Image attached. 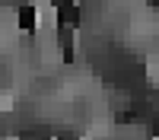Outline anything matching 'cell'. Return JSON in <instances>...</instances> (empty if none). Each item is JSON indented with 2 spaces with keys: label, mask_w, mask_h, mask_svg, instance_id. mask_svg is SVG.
<instances>
[{
  "label": "cell",
  "mask_w": 159,
  "mask_h": 140,
  "mask_svg": "<svg viewBox=\"0 0 159 140\" xmlns=\"http://www.w3.org/2000/svg\"><path fill=\"white\" fill-rule=\"evenodd\" d=\"M19 25H22L25 32L35 25V10H32V7H19Z\"/></svg>",
  "instance_id": "cell-1"
}]
</instances>
